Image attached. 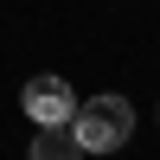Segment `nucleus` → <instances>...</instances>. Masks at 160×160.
<instances>
[{
	"mask_svg": "<svg viewBox=\"0 0 160 160\" xmlns=\"http://www.w3.org/2000/svg\"><path fill=\"white\" fill-rule=\"evenodd\" d=\"M71 135L83 154H115L128 148V135H135V109H128L122 96H90L83 109L71 115Z\"/></svg>",
	"mask_w": 160,
	"mask_h": 160,
	"instance_id": "f257e3e1",
	"label": "nucleus"
},
{
	"mask_svg": "<svg viewBox=\"0 0 160 160\" xmlns=\"http://www.w3.org/2000/svg\"><path fill=\"white\" fill-rule=\"evenodd\" d=\"M19 109L32 115L38 128H58V122H71V115H77V90L64 83V77H32V83L19 90Z\"/></svg>",
	"mask_w": 160,
	"mask_h": 160,
	"instance_id": "f03ea898",
	"label": "nucleus"
},
{
	"mask_svg": "<svg viewBox=\"0 0 160 160\" xmlns=\"http://www.w3.org/2000/svg\"><path fill=\"white\" fill-rule=\"evenodd\" d=\"M26 160H83V148H77L71 122H58V128H38V135H32V148H26Z\"/></svg>",
	"mask_w": 160,
	"mask_h": 160,
	"instance_id": "7ed1b4c3",
	"label": "nucleus"
}]
</instances>
